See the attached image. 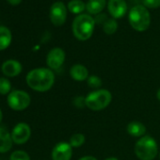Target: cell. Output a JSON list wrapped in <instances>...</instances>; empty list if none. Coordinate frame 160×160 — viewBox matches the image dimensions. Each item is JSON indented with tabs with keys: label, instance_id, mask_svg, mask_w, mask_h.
I'll list each match as a JSON object with an SVG mask.
<instances>
[{
	"label": "cell",
	"instance_id": "ffe728a7",
	"mask_svg": "<svg viewBox=\"0 0 160 160\" xmlns=\"http://www.w3.org/2000/svg\"><path fill=\"white\" fill-rule=\"evenodd\" d=\"M85 136L81 133H76L72 135V137L70 138V145L73 148H79L81 147L84 143H85Z\"/></svg>",
	"mask_w": 160,
	"mask_h": 160
},
{
	"label": "cell",
	"instance_id": "9c48e42d",
	"mask_svg": "<svg viewBox=\"0 0 160 160\" xmlns=\"http://www.w3.org/2000/svg\"><path fill=\"white\" fill-rule=\"evenodd\" d=\"M65 61V52L59 47L51 49L46 57V64L51 70H58Z\"/></svg>",
	"mask_w": 160,
	"mask_h": 160
},
{
	"label": "cell",
	"instance_id": "cb8c5ba5",
	"mask_svg": "<svg viewBox=\"0 0 160 160\" xmlns=\"http://www.w3.org/2000/svg\"><path fill=\"white\" fill-rule=\"evenodd\" d=\"M141 2L145 8L157 9L160 7V0H141Z\"/></svg>",
	"mask_w": 160,
	"mask_h": 160
},
{
	"label": "cell",
	"instance_id": "ac0fdd59",
	"mask_svg": "<svg viewBox=\"0 0 160 160\" xmlns=\"http://www.w3.org/2000/svg\"><path fill=\"white\" fill-rule=\"evenodd\" d=\"M67 9L72 13L80 15L86 10V3L82 0H71L67 5Z\"/></svg>",
	"mask_w": 160,
	"mask_h": 160
},
{
	"label": "cell",
	"instance_id": "7c38bea8",
	"mask_svg": "<svg viewBox=\"0 0 160 160\" xmlns=\"http://www.w3.org/2000/svg\"><path fill=\"white\" fill-rule=\"evenodd\" d=\"M2 72L9 77H15L22 72V64L16 59L6 60L1 67Z\"/></svg>",
	"mask_w": 160,
	"mask_h": 160
},
{
	"label": "cell",
	"instance_id": "8fae6325",
	"mask_svg": "<svg viewBox=\"0 0 160 160\" xmlns=\"http://www.w3.org/2000/svg\"><path fill=\"white\" fill-rule=\"evenodd\" d=\"M108 10L112 18L120 19L127 12L128 5L125 0H108Z\"/></svg>",
	"mask_w": 160,
	"mask_h": 160
},
{
	"label": "cell",
	"instance_id": "5b68a950",
	"mask_svg": "<svg viewBox=\"0 0 160 160\" xmlns=\"http://www.w3.org/2000/svg\"><path fill=\"white\" fill-rule=\"evenodd\" d=\"M111 100V92L105 89H99L94 92H92L85 97L86 107L93 111L105 109L107 107H108Z\"/></svg>",
	"mask_w": 160,
	"mask_h": 160
},
{
	"label": "cell",
	"instance_id": "277c9868",
	"mask_svg": "<svg viewBox=\"0 0 160 160\" xmlns=\"http://www.w3.org/2000/svg\"><path fill=\"white\" fill-rule=\"evenodd\" d=\"M134 151L139 160H153L158 153V146L153 138L144 136L136 142Z\"/></svg>",
	"mask_w": 160,
	"mask_h": 160
},
{
	"label": "cell",
	"instance_id": "9a60e30c",
	"mask_svg": "<svg viewBox=\"0 0 160 160\" xmlns=\"http://www.w3.org/2000/svg\"><path fill=\"white\" fill-rule=\"evenodd\" d=\"M127 133L134 137V138H141L145 135L146 133V127L145 125L138 121H132L127 124L126 127Z\"/></svg>",
	"mask_w": 160,
	"mask_h": 160
},
{
	"label": "cell",
	"instance_id": "3957f363",
	"mask_svg": "<svg viewBox=\"0 0 160 160\" xmlns=\"http://www.w3.org/2000/svg\"><path fill=\"white\" fill-rule=\"evenodd\" d=\"M128 22L133 29L138 32H143L147 30L151 25L150 12L143 5L133 6L129 11Z\"/></svg>",
	"mask_w": 160,
	"mask_h": 160
},
{
	"label": "cell",
	"instance_id": "83f0119b",
	"mask_svg": "<svg viewBox=\"0 0 160 160\" xmlns=\"http://www.w3.org/2000/svg\"><path fill=\"white\" fill-rule=\"evenodd\" d=\"M78 160H97L94 156H92V155H86V156H83L81 158H79Z\"/></svg>",
	"mask_w": 160,
	"mask_h": 160
},
{
	"label": "cell",
	"instance_id": "d6986e66",
	"mask_svg": "<svg viewBox=\"0 0 160 160\" xmlns=\"http://www.w3.org/2000/svg\"><path fill=\"white\" fill-rule=\"evenodd\" d=\"M117 29H118V23H117L116 19H114V18L108 19L103 25V30L107 35L114 34L117 31Z\"/></svg>",
	"mask_w": 160,
	"mask_h": 160
},
{
	"label": "cell",
	"instance_id": "1f68e13d",
	"mask_svg": "<svg viewBox=\"0 0 160 160\" xmlns=\"http://www.w3.org/2000/svg\"><path fill=\"white\" fill-rule=\"evenodd\" d=\"M159 156H160V155H159Z\"/></svg>",
	"mask_w": 160,
	"mask_h": 160
},
{
	"label": "cell",
	"instance_id": "52a82bcc",
	"mask_svg": "<svg viewBox=\"0 0 160 160\" xmlns=\"http://www.w3.org/2000/svg\"><path fill=\"white\" fill-rule=\"evenodd\" d=\"M49 17L54 26H62L67 19V7L65 6V4L61 1H57L53 3L50 8Z\"/></svg>",
	"mask_w": 160,
	"mask_h": 160
},
{
	"label": "cell",
	"instance_id": "30bf717a",
	"mask_svg": "<svg viewBox=\"0 0 160 160\" xmlns=\"http://www.w3.org/2000/svg\"><path fill=\"white\" fill-rule=\"evenodd\" d=\"M51 155L52 160H71L72 155V147L68 142H58L53 148Z\"/></svg>",
	"mask_w": 160,
	"mask_h": 160
},
{
	"label": "cell",
	"instance_id": "8992f818",
	"mask_svg": "<svg viewBox=\"0 0 160 160\" xmlns=\"http://www.w3.org/2000/svg\"><path fill=\"white\" fill-rule=\"evenodd\" d=\"M7 102L12 109L15 111H21L29 107L31 99L29 94L25 91L15 90L10 92L7 98Z\"/></svg>",
	"mask_w": 160,
	"mask_h": 160
},
{
	"label": "cell",
	"instance_id": "7a4b0ae2",
	"mask_svg": "<svg viewBox=\"0 0 160 160\" xmlns=\"http://www.w3.org/2000/svg\"><path fill=\"white\" fill-rule=\"evenodd\" d=\"M95 21L94 18L86 13L77 15L72 22V30L73 36L79 41H87L89 40L94 31Z\"/></svg>",
	"mask_w": 160,
	"mask_h": 160
},
{
	"label": "cell",
	"instance_id": "f546056e",
	"mask_svg": "<svg viewBox=\"0 0 160 160\" xmlns=\"http://www.w3.org/2000/svg\"><path fill=\"white\" fill-rule=\"evenodd\" d=\"M105 160H119L117 157H113V156H111V157H108L107 159H105Z\"/></svg>",
	"mask_w": 160,
	"mask_h": 160
},
{
	"label": "cell",
	"instance_id": "4fadbf2b",
	"mask_svg": "<svg viewBox=\"0 0 160 160\" xmlns=\"http://www.w3.org/2000/svg\"><path fill=\"white\" fill-rule=\"evenodd\" d=\"M70 75L75 81H84L89 78V71L82 64H74L70 69Z\"/></svg>",
	"mask_w": 160,
	"mask_h": 160
},
{
	"label": "cell",
	"instance_id": "484cf974",
	"mask_svg": "<svg viewBox=\"0 0 160 160\" xmlns=\"http://www.w3.org/2000/svg\"><path fill=\"white\" fill-rule=\"evenodd\" d=\"M108 20V17L106 14H103V13H100V14H97L96 17L94 18V21H95V24H103Z\"/></svg>",
	"mask_w": 160,
	"mask_h": 160
},
{
	"label": "cell",
	"instance_id": "603a6c76",
	"mask_svg": "<svg viewBox=\"0 0 160 160\" xmlns=\"http://www.w3.org/2000/svg\"><path fill=\"white\" fill-rule=\"evenodd\" d=\"M10 160H30V157L25 151H15L11 154Z\"/></svg>",
	"mask_w": 160,
	"mask_h": 160
},
{
	"label": "cell",
	"instance_id": "ba28073f",
	"mask_svg": "<svg viewBox=\"0 0 160 160\" xmlns=\"http://www.w3.org/2000/svg\"><path fill=\"white\" fill-rule=\"evenodd\" d=\"M31 136V129L26 122L17 123L12 132V138L15 144L22 145L26 143Z\"/></svg>",
	"mask_w": 160,
	"mask_h": 160
},
{
	"label": "cell",
	"instance_id": "d4e9b609",
	"mask_svg": "<svg viewBox=\"0 0 160 160\" xmlns=\"http://www.w3.org/2000/svg\"><path fill=\"white\" fill-rule=\"evenodd\" d=\"M72 104H73V106L75 108H82L83 107H86L85 97H83V96H77V97L73 98Z\"/></svg>",
	"mask_w": 160,
	"mask_h": 160
},
{
	"label": "cell",
	"instance_id": "44dd1931",
	"mask_svg": "<svg viewBox=\"0 0 160 160\" xmlns=\"http://www.w3.org/2000/svg\"><path fill=\"white\" fill-rule=\"evenodd\" d=\"M12 91V85L10 80L6 77H0V94H10Z\"/></svg>",
	"mask_w": 160,
	"mask_h": 160
},
{
	"label": "cell",
	"instance_id": "f1b7e54d",
	"mask_svg": "<svg viewBox=\"0 0 160 160\" xmlns=\"http://www.w3.org/2000/svg\"><path fill=\"white\" fill-rule=\"evenodd\" d=\"M156 98L158 99V101H160V89L157 91V92H156Z\"/></svg>",
	"mask_w": 160,
	"mask_h": 160
},
{
	"label": "cell",
	"instance_id": "4316f807",
	"mask_svg": "<svg viewBox=\"0 0 160 160\" xmlns=\"http://www.w3.org/2000/svg\"><path fill=\"white\" fill-rule=\"evenodd\" d=\"M7 1L12 6H17L22 2V0H7Z\"/></svg>",
	"mask_w": 160,
	"mask_h": 160
},
{
	"label": "cell",
	"instance_id": "2e32d148",
	"mask_svg": "<svg viewBox=\"0 0 160 160\" xmlns=\"http://www.w3.org/2000/svg\"><path fill=\"white\" fill-rule=\"evenodd\" d=\"M106 5L107 0H89L86 4V10L90 15H97L102 13Z\"/></svg>",
	"mask_w": 160,
	"mask_h": 160
},
{
	"label": "cell",
	"instance_id": "e0dca14e",
	"mask_svg": "<svg viewBox=\"0 0 160 160\" xmlns=\"http://www.w3.org/2000/svg\"><path fill=\"white\" fill-rule=\"evenodd\" d=\"M12 35L11 30L5 26H0V51L8 48L12 42Z\"/></svg>",
	"mask_w": 160,
	"mask_h": 160
},
{
	"label": "cell",
	"instance_id": "6da1fadb",
	"mask_svg": "<svg viewBox=\"0 0 160 160\" xmlns=\"http://www.w3.org/2000/svg\"><path fill=\"white\" fill-rule=\"evenodd\" d=\"M26 81L28 86L33 91L44 92L53 87L55 83V74L51 69L36 68L27 74Z\"/></svg>",
	"mask_w": 160,
	"mask_h": 160
},
{
	"label": "cell",
	"instance_id": "7402d4cb",
	"mask_svg": "<svg viewBox=\"0 0 160 160\" xmlns=\"http://www.w3.org/2000/svg\"><path fill=\"white\" fill-rule=\"evenodd\" d=\"M88 81V86L92 89H98L102 86L103 82H102V79L95 75V74H92V75H90L89 78L87 79Z\"/></svg>",
	"mask_w": 160,
	"mask_h": 160
},
{
	"label": "cell",
	"instance_id": "4dcf8cb0",
	"mask_svg": "<svg viewBox=\"0 0 160 160\" xmlns=\"http://www.w3.org/2000/svg\"><path fill=\"white\" fill-rule=\"evenodd\" d=\"M2 119H3V114H2V110L0 109V122H2Z\"/></svg>",
	"mask_w": 160,
	"mask_h": 160
},
{
	"label": "cell",
	"instance_id": "5bb4252c",
	"mask_svg": "<svg viewBox=\"0 0 160 160\" xmlns=\"http://www.w3.org/2000/svg\"><path fill=\"white\" fill-rule=\"evenodd\" d=\"M12 134L3 127H0V152H7L12 147Z\"/></svg>",
	"mask_w": 160,
	"mask_h": 160
}]
</instances>
